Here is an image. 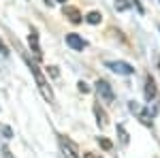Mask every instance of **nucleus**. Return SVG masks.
I'll return each instance as SVG.
<instances>
[{
    "mask_svg": "<svg viewBox=\"0 0 160 158\" xmlns=\"http://www.w3.org/2000/svg\"><path fill=\"white\" fill-rule=\"evenodd\" d=\"M28 66H30V71H32L34 79H37V85H38V90H41V94H43V98L51 103V100H53V92H51V88H49V81L45 79V75L38 71V66H37V64H32V62L28 60Z\"/></svg>",
    "mask_w": 160,
    "mask_h": 158,
    "instance_id": "1",
    "label": "nucleus"
},
{
    "mask_svg": "<svg viewBox=\"0 0 160 158\" xmlns=\"http://www.w3.org/2000/svg\"><path fill=\"white\" fill-rule=\"evenodd\" d=\"M60 145H62V152H64V156H66V158H81V154H79V147L75 145L71 139L60 137Z\"/></svg>",
    "mask_w": 160,
    "mask_h": 158,
    "instance_id": "2",
    "label": "nucleus"
},
{
    "mask_svg": "<svg viewBox=\"0 0 160 158\" xmlns=\"http://www.w3.org/2000/svg\"><path fill=\"white\" fill-rule=\"evenodd\" d=\"M96 92H98V96L102 98L105 103H113V98H115L113 90H111V85L107 84V81H102V79L96 81Z\"/></svg>",
    "mask_w": 160,
    "mask_h": 158,
    "instance_id": "3",
    "label": "nucleus"
},
{
    "mask_svg": "<svg viewBox=\"0 0 160 158\" xmlns=\"http://www.w3.org/2000/svg\"><path fill=\"white\" fill-rule=\"evenodd\" d=\"M105 66L111 69L113 73H120V75H132L135 73V69L128 62H105Z\"/></svg>",
    "mask_w": 160,
    "mask_h": 158,
    "instance_id": "4",
    "label": "nucleus"
},
{
    "mask_svg": "<svg viewBox=\"0 0 160 158\" xmlns=\"http://www.w3.org/2000/svg\"><path fill=\"white\" fill-rule=\"evenodd\" d=\"M66 45H68V47H73L75 51H83V49L88 47V43L79 37V34H75V32L66 34Z\"/></svg>",
    "mask_w": 160,
    "mask_h": 158,
    "instance_id": "5",
    "label": "nucleus"
},
{
    "mask_svg": "<svg viewBox=\"0 0 160 158\" xmlns=\"http://www.w3.org/2000/svg\"><path fill=\"white\" fill-rule=\"evenodd\" d=\"M130 111H137V113H139V118H141V122H143L145 126H152V115H149L145 109H139V105H137V103H130Z\"/></svg>",
    "mask_w": 160,
    "mask_h": 158,
    "instance_id": "6",
    "label": "nucleus"
},
{
    "mask_svg": "<svg viewBox=\"0 0 160 158\" xmlns=\"http://www.w3.org/2000/svg\"><path fill=\"white\" fill-rule=\"evenodd\" d=\"M154 96H156V81L152 79V75H148L145 77V98L152 100Z\"/></svg>",
    "mask_w": 160,
    "mask_h": 158,
    "instance_id": "7",
    "label": "nucleus"
},
{
    "mask_svg": "<svg viewBox=\"0 0 160 158\" xmlns=\"http://www.w3.org/2000/svg\"><path fill=\"white\" fill-rule=\"evenodd\" d=\"M64 15H66L73 24H79V22H81V13L77 11L75 7H64Z\"/></svg>",
    "mask_w": 160,
    "mask_h": 158,
    "instance_id": "8",
    "label": "nucleus"
},
{
    "mask_svg": "<svg viewBox=\"0 0 160 158\" xmlns=\"http://www.w3.org/2000/svg\"><path fill=\"white\" fill-rule=\"evenodd\" d=\"M30 47H32V51H34V56H37V58L43 56V51H41V47H38V34H37V30H32V32H30Z\"/></svg>",
    "mask_w": 160,
    "mask_h": 158,
    "instance_id": "9",
    "label": "nucleus"
},
{
    "mask_svg": "<svg viewBox=\"0 0 160 158\" xmlns=\"http://www.w3.org/2000/svg\"><path fill=\"white\" fill-rule=\"evenodd\" d=\"M94 113H96V122H98L100 128H105L107 126V113L100 109V105H94Z\"/></svg>",
    "mask_w": 160,
    "mask_h": 158,
    "instance_id": "10",
    "label": "nucleus"
},
{
    "mask_svg": "<svg viewBox=\"0 0 160 158\" xmlns=\"http://www.w3.org/2000/svg\"><path fill=\"white\" fill-rule=\"evenodd\" d=\"M100 19H102V15H100L98 11H92L86 15V22L88 24H100Z\"/></svg>",
    "mask_w": 160,
    "mask_h": 158,
    "instance_id": "11",
    "label": "nucleus"
},
{
    "mask_svg": "<svg viewBox=\"0 0 160 158\" xmlns=\"http://www.w3.org/2000/svg\"><path fill=\"white\" fill-rule=\"evenodd\" d=\"M118 133H120V137H122V143H128V135H126V130H124V126H118Z\"/></svg>",
    "mask_w": 160,
    "mask_h": 158,
    "instance_id": "12",
    "label": "nucleus"
},
{
    "mask_svg": "<svg viewBox=\"0 0 160 158\" xmlns=\"http://www.w3.org/2000/svg\"><path fill=\"white\" fill-rule=\"evenodd\" d=\"M98 143L105 147V150H111V141H109V139H98Z\"/></svg>",
    "mask_w": 160,
    "mask_h": 158,
    "instance_id": "13",
    "label": "nucleus"
},
{
    "mask_svg": "<svg viewBox=\"0 0 160 158\" xmlns=\"http://www.w3.org/2000/svg\"><path fill=\"white\" fill-rule=\"evenodd\" d=\"M0 54H2V56H9V49H7L4 43H2V38H0Z\"/></svg>",
    "mask_w": 160,
    "mask_h": 158,
    "instance_id": "14",
    "label": "nucleus"
},
{
    "mask_svg": "<svg viewBox=\"0 0 160 158\" xmlns=\"http://www.w3.org/2000/svg\"><path fill=\"white\" fill-rule=\"evenodd\" d=\"M79 90L86 94V92H90V88H88V84H83V81H79Z\"/></svg>",
    "mask_w": 160,
    "mask_h": 158,
    "instance_id": "15",
    "label": "nucleus"
},
{
    "mask_svg": "<svg viewBox=\"0 0 160 158\" xmlns=\"http://www.w3.org/2000/svg\"><path fill=\"white\" fill-rule=\"evenodd\" d=\"M81 158H100L96 154H92V152H86V154H81Z\"/></svg>",
    "mask_w": 160,
    "mask_h": 158,
    "instance_id": "16",
    "label": "nucleus"
},
{
    "mask_svg": "<svg viewBox=\"0 0 160 158\" xmlns=\"http://www.w3.org/2000/svg\"><path fill=\"white\" fill-rule=\"evenodd\" d=\"M58 2H66V0H58Z\"/></svg>",
    "mask_w": 160,
    "mask_h": 158,
    "instance_id": "17",
    "label": "nucleus"
}]
</instances>
